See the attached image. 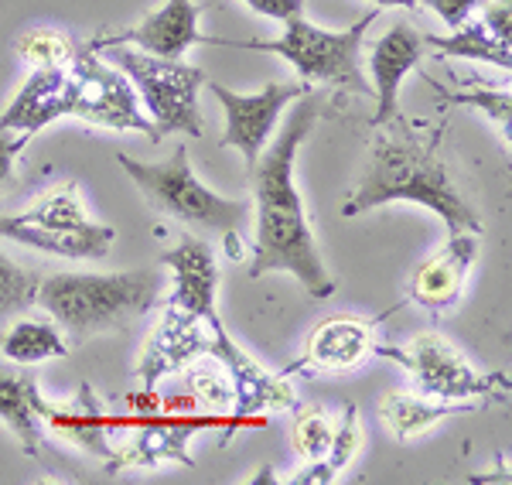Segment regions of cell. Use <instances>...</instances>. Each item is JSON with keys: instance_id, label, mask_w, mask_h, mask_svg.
Instances as JSON below:
<instances>
[{"instance_id": "obj_1", "label": "cell", "mask_w": 512, "mask_h": 485, "mask_svg": "<svg viewBox=\"0 0 512 485\" xmlns=\"http://www.w3.org/2000/svg\"><path fill=\"white\" fill-rule=\"evenodd\" d=\"M318 113L321 106L315 93L294 100V110L287 113L280 134L270 137L260 158L250 164V185L256 199V243L250 277L260 281L274 270H284V274L297 277V284L311 298L325 301L335 294V277L328 274L325 260H321L318 243L308 226V212H304L301 192H297L294 182L297 151L308 141Z\"/></svg>"}, {"instance_id": "obj_2", "label": "cell", "mask_w": 512, "mask_h": 485, "mask_svg": "<svg viewBox=\"0 0 512 485\" xmlns=\"http://www.w3.org/2000/svg\"><path fill=\"white\" fill-rule=\"evenodd\" d=\"M390 202H414L437 212L451 233H478L482 219L475 205L458 192L448 161H444V127L410 123L396 113L379 123V134L369 144V158L359 185L342 205V216H362Z\"/></svg>"}, {"instance_id": "obj_3", "label": "cell", "mask_w": 512, "mask_h": 485, "mask_svg": "<svg viewBox=\"0 0 512 485\" xmlns=\"http://www.w3.org/2000/svg\"><path fill=\"white\" fill-rule=\"evenodd\" d=\"M161 284L164 277L154 267L123 274H48L38 284L35 301L65 335L86 342L93 335L120 332L154 311Z\"/></svg>"}, {"instance_id": "obj_4", "label": "cell", "mask_w": 512, "mask_h": 485, "mask_svg": "<svg viewBox=\"0 0 512 485\" xmlns=\"http://www.w3.org/2000/svg\"><path fill=\"white\" fill-rule=\"evenodd\" d=\"M379 18V11L373 7L369 14H362L359 21L349 28H321V24L308 21L304 14L284 21L280 38H253V41H229V38H209L205 35L202 45H222V48H243V52H267L280 55L291 69L311 86H332L345 89V93H362L369 96L373 86H366L362 79V41H366L369 24Z\"/></svg>"}, {"instance_id": "obj_5", "label": "cell", "mask_w": 512, "mask_h": 485, "mask_svg": "<svg viewBox=\"0 0 512 485\" xmlns=\"http://www.w3.org/2000/svg\"><path fill=\"white\" fill-rule=\"evenodd\" d=\"M96 55H103L130 79L161 141L168 134L202 137L205 127L202 113H198V93L205 86V72L198 65L181 59H158V55H147L134 45H103L96 48Z\"/></svg>"}, {"instance_id": "obj_6", "label": "cell", "mask_w": 512, "mask_h": 485, "mask_svg": "<svg viewBox=\"0 0 512 485\" xmlns=\"http://www.w3.org/2000/svg\"><path fill=\"white\" fill-rule=\"evenodd\" d=\"M117 164L134 178V185L147 195V202L164 216L178 219L188 226L216 229V233H233L246 223L250 205L216 195L209 185L198 182L192 161H188V147L178 144L168 161L144 164L134 161L130 154H117Z\"/></svg>"}, {"instance_id": "obj_7", "label": "cell", "mask_w": 512, "mask_h": 485, "mask_svg": "<svg viewBox=\"0 0 512 485\" xmlns=\"http://www.w3.org/2000/svg\"><path fill=\"white\" fill-rule=\"evenodd\" d=\"M373 356L393 359L414 376L420 397L431 400H502L509 376L478 373L454 345L437 332H420L407 345H373Z\"/></svg>"}, {"instance_id": "obj_8", "label": "cell", "mask_w": 512, "mask_h": 485, "mask_svg": "<svg viewBox=\"0 0 512 485\" xmlns=\"http://www.w3.org/2000/svg\"><path fill=\"white\" fill-rule=\"evenodd\" d=\"M69 69H72V76H76L72 117L89 123V127L134 130V134H144L151 144H161L158 130L147 120L134 86H130V79L123 76L117 65H110L103 55L86 48V52H76Z\"/></svg>"}, {"instance_id": "obj_9", "label": "cell", "mask_w": 512, "mask_h": 485, "mask_svg": "<svg viewBox=\"0 0 512 485\" xmlns=\"http://www.w3.org/2000/svg\"><path fill=\"white\" fill-rule=\"evenodd\" d=\"M205 89L219 100L222 113H226V130H222V147H236L246 158V168L260 158V151L270 144L277 130L280 113L294 100L315 93V86L304 79L297 82H267L256 93H236V89L222 86V82L205 79Z\"/></svg>"}, {"instance_id": "obj_10", "label": "cell", "mask_w": 512, "mask_h": 485, "mask_svg": "<svg viewBox=\"0 0 512 485\" xmlns=\"http://www.w3.org/2000/svg\"><path fill=\"white\" fill-rule=\"evenodd\" d=\"M219 325H222L219 315L198 318L185 308L164 304L161 325L154 328L151 342L140 352V366H137L140 390H158V383L164 376L181 373V369H188L192 363H198V359L209 356Z\"/></svg>"}, {"instance_id": "obj_11", "label": "cell", "mask_w": 512, "mask_h": 485, "mask_svg": "<svg viewBox=\"0 0 512 485\" xmlns=\"http://www.w3.org/2000/svg\"><path fill=\"white\" fill-rule=\"evenodd\" d=\"M209 11V4H195V0H164L158 11H151L144 21L130 24L113 35H99L89 41V48L103 45H134L147 55L158 59H185L192 45H202L205 35L198 28V18Z\"/></svg>"}, {"instance_id": "obj_12", "label": "cell", "mask_w": 512, "mask_h": 485, "mask_svg": "<svg viewBox=\"0 0 512 485\" xmlns=\"http://www.w3.org/2000/svg\"><path fill=\"white\" fill-rule=\"evenodd\" d=\"M137 434L127 441V448L113 451L106 458V472H123V468H158V465H185L195 468L188 455V441L202 427L226 424V417H137Z\"/></svg>"}, {"instance_id": "obj_13", "label": "cell", "mask_w": 512, "mask_h": 485, "mask_svg": "<svg viewBox=\"0 0 512 485\" xmlns=\"http://www.w3.org/2000/svg\"><path fill=\"white\" fill-rule=\"evenodd\" d=\"M209 359L229 373V383H233V410L239 421H253V414H263V410H294L297 397L294 386L280 376L267 373L256 359L246 356L239 345L229 339L226 325L216 328V339H212Z\"/></svg>"}, {"instance_id": "obj_14", "label": "cell", "mask_w": 512, "mask_h": 485, "mask_svg": "<svg viewBox=\"0 0 512 485\" xmlns=\"http://www.w3.org/2000/svg\"><path fill=\"white\" fill-rule=\"evenodd\" d=\"M478 260V233H451L448 243L427 257L410 277L407 301H417L431 315H444L465 294V281Z\"/></svg>"}, {"instance_id": "obj_15", "label": "cell", "mask_w": 512, "mask_h": 485, "mask_svg": "<svg viewBox=\"0 0 512 485\" xmlns=\"http://www.w3.org/2000/svg\"><path fill=\"white\" fill-rule=\"evenodd\" d=\"M424 48H427L424 35L407 21L393 24L373 45V52H369V72H373V96H376L373 127L393 120L400 113V86L410 72L420 69Z\"/></svg>"}, {"instance_id": "obj_16", "label": "cell", "mask_w": 512, "mask_h": 485, "mask_svg": "<svg viewBox=\"0 0 512 485\" xmlns=\"http://www.w3.org/2000/svg\"><path fill=\"white\" fill-rule=\"evenodd\" d=\"M76 103V76L72 69H31L7 110L0 113V127L18 134H38L55 120L72 117Z\"/></svg>"}, {"instance_id": "obj_17", "label": "cell", "mask_w": 512, "mask_h": 485, "mask_svg": "<svg viewBox=\"0 0 512 485\" xmlns=\"http://www.w3.org/2000/svg\"><path fill=\"white\" fill-rule=\"evenodd\" d=\"M164 267L175 277V287H171L168 301L175 308L192 311L198 318H212L216 311V291H219V267H216V253L205 240L198 236H181L175 250H168L161 257Z\"/></svg>"}, {"instance_id": "obj_18", "label": "cell", "mask_w": 512, "mask_h": 485, "mask_svg": "<svg viewBox=\"0 0 512 485\" xmlns=\"http://www.w3.org/2000/svg\"><path fill=\"white\" fill-rule=\"evenodd\" d=\"M38 417L45 424H52V431L65 438L69 445H76L86 455L96 458H110L113 445H110V417L99 407V397L93 390V383H82L76 400L72 404H55L45 393L38 397Z\"/></svg>"}, {"instance_id": "obj_19", "label": "cell", "mask_w": 512, "mask_h": 485, "mask_svg": "<svg viewBox=\"0 0 512 485\" xmlns=\"http://www.w3.org/2000/svg\"><path fill=\"white\" fill-rule=\"evenodd\" d=\"M0 236L62 260H103L117 243V229L103 223H86L79 229H38L14 223L11 216H0Z\"/></svg>"}, {"instance_id": "obj_20", "label": "cell", "mask_w": 512, "mask_h": 485, "mask_svg": "<svg viewBox=\"0 0 512 485\" xmlns=\"http://www.w3.org/2000/svg\"><path fill=\"white\" fill-rule=\"evenodd\" d=\"M373 328L376 322H359V318H332L315 328L304 352V363L294 369H349L373 352Z\"/></svg>"}, {"instance_id": "obj_21", "label": "cell", "mask_w": 512, "mask_h": 485, "mask_svg": "<svg viewBox=\"0 0 512 485\" xmlns=\"http://www.w3.org/2000/svg\"><path fill=\"white\" fill-rule=\"evenodd\" d=\"M38 397L41 386L28 369H14L0 363V421L14 431V438L21 441V451L31 458L41 455V417H38Z\"/></svg>"}, {"instance_id": "obj_22", "label": "cell", "mask_w": 512, "mask_h": 485, "mask_svg": "<svg viewBox=\"0 0 512 485\" xmlns=\"http://www.w3.org/2000/svg\"><path fill=\"white\" fill-rule=\"evenodd\" d=\"M427 48H434V59H465V62H489L502 72L512 69V38H502L472 14L465 24L451 28V35H424Z\"/></svg>"}, {"instance_id": "obj_23", "label": "cell", "mask_w": 512, "mask_h": 485, "mask_svg": "<svg viewBox=\"0 0 512 485\" xmlns=\"http://www.w3.org/2000/svg\"><path fill=\"white\" fill-rule=\"evenodd\" d=\"M383 421L393 431L396 441H410L417 434L431 431L434 424H441L444 417L454 414H475V404L468 400H431V397H410V393H390L383 397Z\"/></svg>"}, {"instance_id": "obj_24", "label": "cell", "mask_w": 512, "mask_h": 485, "mask_svg": "<svg viewBox=\"0 0 512 485\" xmlns=\"http://www.w3.org/2000/svg\"><path fill=\"white\" fill-rule=\"evenodd\" d=\"M0 352H4L7 363L35 366L45 363V359L69 356V339L48 318H18V322L0 335Z\"/></svg>"}, {"instance_id": "obj_25", "label": "cell", "mask_w": 512, "mask_h": 485, "mask_svg": "<svg viewBox=\"0 0 512 485\" xmlns=\"http://www.w3.org/2000/svg\"><path fill=\"white\" fill-rule=\"evenodd\" d=\"M21 226H38V229H79L93 223L86 212V205L79 199L76 182H62L52 192H45L35 205H28L18 216H11Z\"/></svg>"}, {"instance_id": "obj_26", "label": "cell", "mask_w": 512, "mask_h": 485, "mask_svg": "<svg viewBox=\"0 0 512 485\" xmlns=\"http://www.w3.org/2000/svg\"><path fill=\"white\" fill-rule=\"evenodd\" d=\"M427 86H434V93L441 96L444 106H475L489 117L495 127L502 130V137L509 141V120H512V93L506 86H492L482 79H468L461 89H448L444 82H437L434 76H424Z\"/></svg>"}, {"instance_id": "obj_27", "label": "cell", "mask_w": 512, "mask_h": 485, "mask_svg": "<svg viewBox=\"0 0 512 485\" xmlns=\"http://www.w3.org/2000/svg\"><path fill=\"white\" fill-rule=\"evenodd\" d=\"M362 448V427H359V410H355V404H345L342 410V424L335 427V434H332V445H328L325 451V458H318V462H311L308 472H297L294 475V485H328V482H335L338 475H342V468L352 462L355 458V451Z\"/></svg>"}, {"instance_id": "obj_28", "label": "cell", "mask_w": 512, "mask_h": 485, "mask_svg": "<svg viewBox=\"0 0 512 485\" xmlns=\"http://www.w3.org/2000/svg\"><path fill=\"white\" fill-rule=\"evenodd\" d=\"M76 52V41L55 28H31L14 41V55L31 69H69Z\"/></svg>"}, {"instance_id": "obj_29", "label": "cell", "mask_w": 512, "mask_h": 485, "mask_svg": "<svg viewBox=\"0 0 512 485\" xmlns=\"http://www.w3.org/2000/svg\"><path fill=\"white\" fill-rule=\"evenodd\" d=\"M38 284H41L38 274L24 270L21 263H14L0 250V322L11 315H21V311H28L35 304Z\"/></svg>"}, {"instance_id": "obj_30", "label": "cell", "mask_w": 512, "mask_h": 485, "mask_svg": "<svg viewBox=\"0 0 512 485\" xmlns=\"http://www.w3.org/2000/svg\"><path fill=\"white\" fill-rule=\"evenodd\" d=\"M294 427H291V438H294V448L301 458L308 462H318L325 458L328 445H332V434H335V424L328 421V414L321 407H294Z\"/></svg>"}, {"instance_id": "obj_31", "label": "cell", "mask_w": 512, "mask_h": 485, "mask_svg": "<svg viewBox=\"0 0 512 485\" xmlns=\"http://www.w3.org/2000/svg\"><path fill=\"white\" fill-rule=\"evenodd\" d=\"M188 390H192L195 404L205 410L233 407V383H229V373L219 363L216 366L198 363L192 373H188Z\"/></svg>"}, {"instance_id": "obj_32", "label": "cell", "mask_w": 512, "mask_h": 485, "mask_svg": "<svg viewBox=\"0 0 512 485\" xmlns=\"http://www.w3.org/2000/svg\"><path fill=\"white\" fill-rule=\"evenodd\" d=\"M31 137L28 134H18V130H4L0 127V192L11 188L14 182V164H18V154L24 151Z\"/></svg>"}, {"instance_id": "obj_33", "label": "cell", "mask_w": 512, "mask_h": 485, "mask_svg": "<svg viewBox=\"0 0 512 485\" xmlns=\"http://www.w3.org/2000/svg\"><path fill=\"white\" fill-rule=\"evenodd\" d=\"M420 7H427L448 28H458V24H465L482 7V0H420Z\"/></svg>"}, {"instance_id": "obj_34", "label": "cell", "mask_w": 512, "mask_h": 485, "mask_svg": "<svg viewBox=\"0 0 512 485\" xmlns=\"http://www.w3.org/2000/svg\"><path fill=\"white\" fill-rule=\"evenodd\" d=\"M253 14L260 18H270V21H291L297 14H304V4L308 0H243Z\"/></svg>"}, {"instance_id": "obj_35", "label": "cell", "mask_w": 512, "mask_h": 485, "mask_svg": "<svg viewBox=\"0 0 512 485\" xmlns=\"http://www.w3.org/2000/svg\"><path fill=\"white\" fill-rule=\"evenodd\" d=\"M376 11H390V7H403V11H414L420 7V0H373Z\"/></svg>"}]
</instances>
